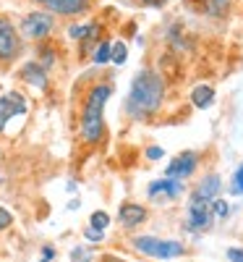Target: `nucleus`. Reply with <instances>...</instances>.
Here are the masks:
<instances>
[{
    "instance_id": "6ab92c4d",
    "label": "nucleus",
    "mask_w": 243,
    "mask_h": 262,
    "mask_svg": "<svg viewBox=\"0 0 243 262\" xmlns=\"http://www.w3.org/2000/svg\"><path fill=\"white\" fill-rule=\"evenodd\" d=\"M92 228H100V231H105L107 226H110V215L107 212H102V210H97V212H92Z\"/></svg>"
},
{
    "instance_id": "20e7f679",
    "label": "nucleus",
    "mask_w": 243,
    "mask_h": 262,
    "mask_svg": "<svg viewBox=\"0 0 243 262\" xmlns=\"http://www.w3.org/2000/svg\"><path fill=\"white\" fill-rule=\"evenodd\" d=\"M21 53V37L13 27V21L0 16V63H11Z\"/></svg>"
},
{
    "instance_id": "a878e982",
    "label": "nucleus",
    "mask_w": 243,
    "mask_h": 262,
    "mask_svg": "<svg viewBox=\"0 0 243 262\" xmlns=\"http://www.w3.org/2000/svg\"><path fill=\"white\" fill-rule=\"evenodd\" d=\"M50 259H55V249H53V247H45V249H42L39 262H50Z\"/></svg>"
},
{
    "instance_id": "393cba45",
    "label": "nucleus",
    "mask_w": 243,
    "mask_h": 262,
    "mask_svg": "<svg viewBox=\"0 0 243 262\" xmlns=\"http://www.w3.org/2000/svg\"><path fill=\"white\" fill-rule=\"evenodd\" d=\"M162 155H165L162 147H149V149H147V158H149V160H160Z\"/></svg>"
},
{
    "instance_id": "7ed1b4c3",
    "label": "nucleus",
    "mask_w": 243,
    "mask_h": 262,
    "mask_svg": "<svg viewBox=\"0 0 243 262\" xmlns=\"http://www.w3.org/2000/svg\"><path fill=\"white\" fill-rule=\"evenodd\" d=\"M134 247L154 259H175V257H183L186 247L181 242H170V238H157V236H136L134 238Z\"/></svg>"
},
{
    "instance_id": "dca6fc26",
    "label": "nucleus",
    "mask_w": 243,
    "mask_h": 262,
    "mask_svg": "<svg viewBox=\"0 0 243 262\" xmlns=\"http://www.w3.org/2000/svg\"><path fill=\"white\" fill-rule=\"evenodd\" d=\"M128 58V48L123 45V42H115V45H110V60H113L115 66H123Z\"/></svg>"
},
{
    "instance_id": "f3484780",
    "label": "nucleus",
    "mask_w": 243,
    "mask_h": 262,
    "mask_svg": "<svg viewBox=\"0 0 243 262\" xmlns=\"http://www.w3.org/2000/svg\"><path fill=\"white\" fill-rule=\"evenodd\" d=\"M209 212H212V217H217V221H220V217L225 221V217L230 215V205H228L225 200H212V205H209Z\"/></svg>"
},
{
    "instance_id": "f8f14e48",
    "label": "nucleus",
    "mask_w": 243,
    "mask_h": 262,
    "mask_svg": "<svg viewBox=\"0 0 243 262\" xmlns=\"http://www.w3.org/2000/svg\"><path fill=\"white\" fill-rule=\"evenodd\" d=\"M118 221H120L123 228H136L139 223L147 221V210L141 205H123L118 210Z\"/></svg>"
},
{
    "instance_id": "2eb2a0df",
    "label": "nucleus",
    "mask_w": 243,
    "mask_h": 262,
    "mask_svg": "<svg viewBox=\"0 0 243 262\" xmlns=\"http://www.w3.org/2000/svg\"><path fill=\"white\" fill-rule=\"evenodd\" d=\"M97 34V24H76L68 29V37L71 39H86V37H92Z\"/></svg>"
},
{
    "instance_id": "0eeeda50",
    "label": "nucleus",
    "mask_w": 243,
    "mask_h": 262,
    "mask_svg": "<svg viewBox=\"0 0 243 262\" xmlns=\"http://www.w3.org/2000/svg\"><path fill=\"white\" fill-rule=\"evenodd\" d=\"M196 165H199V155L196 152H181L178 158H173V163L165 168V176L167 179H178V181H183V179H188L191 173L196 170Z\"/></svg>"
},
{
    "instance_id": "4468645a",
    "label": "nucleus",
    "mask_w": 243,
    "mask_h": 262,
    "mask_svg": "<svg viewBox=\"0 0 243 262\" xmlns=\"http://www.w3.org/2000/svg\"><path fill=\"white\" fill-rule=\"evenodd\" d=\"M191 102L196 105V107H209L212 102H214V90L209 84H199L196 90L191 92Z\"/></svg>"
},
{
    "instance_id": "9b49d317",
    "label": "nucleus",
    "mask_w": 243,
    "mask_h": 262,
    "mask_svg": "<svg viewBox=\"0 0 243 262\" xmlns=\"http://www.w3.org/2000/svg\"><path fill=\"white\" fill-rule=\"evenodd\" d=\"M21 79L32 86H37V90H45L47 86V71H45V66L37 63V60H29L24 69H21Z\"/></svg>"
},
{
    "instance_id": "f03ea898",
    "label": "nucleus",
    "mask_w": 243,
    "mask_h": 262,
    "mask_svg": "<svg viewBox=\"0 0 243 262\" xmlns=\"http://www.w3.org/2000/svg\"><path fill=\"white\" fill-rule=\"evenodd\" d=\"M113 95V86L110 84H97L89 90L84 102V113H81V137L94 144L102 139V131H105V102Z\"/></svg>"
},
{
    "instance_id": "5701e85b",
    "label": "nucleus",
    "mask_w": 243,
    "mask_h": 262,
    "mask_svg": "<svg viewBox=\"0 0 243 262\" xmlns=\"http://www.w3.org/2000/svg\"><path fill=\"white\" fill-rule=\"evenodd\" d=\"M228 259L230 262H243V249L240 247H230L228 249Z\"/></svg>"
},
{
    "instance_id": "1a4fd4ad",
    "label": "nucleus",
    "mask_w": 243,
    "mask_h": 262,
    "mask_svg": "<svg viewBox=\"0 0 243 262\" xmlns=\"http://www.w3.org/2000/svg\"><path fill=\"white\" fill-rule=\"evenodd\" d=\"M34 3L45 6L47 11L60 16H79L89 8V0H34Z\"/></svg>"
},
{
    "instance_id": "b1692460",
    "label": "nucleus",
    "mask_w": 243,
    "mask_h": 262,
    "mask_svg": "<svg viewBox=\"0 0 243 262\" xmlns=\"http://www.w3.org/2000/svg\"><path fill=\"white\" fill-rule=\"evenodd\" d=\"M84 236L89 238V242H102V236H105V233H102L100 228H86V231H84Z\"/></svg>"
},
{
    "instance_id": "f257e3e1",
    "label": "nucleus",
    "mask_w": 243,
    "mask_h": 262,
    "mask_svg": "<svg viewBox=\"0 0 243 262\" xmlns=\"http://www.w3.org/2000/svg\"><path fill=\"white\" fill-rule=\"evenodd\" d=\"M162 97H165V81L157 71H139L131 81V90H128V97H126V113L131 118H147L152 113L160 111L162 105Z\"/></svg>"
},
{
    "instance_id": "412c9836",
    "label": "nucleus",
    "mask_w": 243,
    "mask_h": 262,
    "mask_svg": "<svg viewBox=\"0 0 243 262\" xmlns=\"http://www.w3.org/2000/svg\"><path fill=\"white\" fill-rule=\"evenodd\" d=\"M233 194H243V165L235 170V176H233V186H230Z\"/></svg>"
},
{
    "instance_id": "a211bd4d",
    "label": "nucleus",
    "mask_w": 243,
    "mask_h": 262,
    "mask_svg": "<svg viewBox=\"0 0 243 262\" xmlns=\"http://www.w3.org/2000/svg\"><path fill=\"white\" fill-rule=\"evenodd\" d=\"M228 3H230V0H204V8H207L209 16H223Z\"/></svg>"
},
{
    "instance_id": "9d476101",
    "label": "nucleus",
    "mask_w": 243,
    "mask_h": 262,
    "mask_svg": "<svg viewBox=\"0 0 243 262\" xmlns=\"http://www.w3.org/2000/svg\"><path fill=\"white\" fill-rule=\"evenodd\" d=\"M186 191V186L178 181V179H160V181H152L147 194L152 196H167V200H178V196Z\"/></svg>"
},
{
    "instance_id": "423d86ee",
    "label": "nucleus",
    "mask_w": 243,
    "mask_h": 262,
    "mask_svg": "<svg viewBox=\"0 0 243 262\" xmlns=\"http://www.w3.org/2000/svg\"><path fill=\"white\" fill-rule=\"evenodd\" d=\"M212 221H214V217L209 212V202L202 200V196L193 191L191 202H188V223H186V228L188 231H204V228H209Z\"/></svg>"
},
{
    "instance_id": "6e6552de",
    "label": "nucleus",
    "mask_w": 243,
    "mask_h": 262,
    "mask_svg": "<svg viewBox=\"0 0 243 262\" xmlns=\"http://www.w3.org/2000/svg\"><path fill=\"white\" fill-rule=\"evenodd\" d=\"M27 113V102L18 92H8L6 97H0V131L13 116H24Z\"/></svg>"
},
{
    "instance_id": "39448f33",
    "label": "nucleus",
    "mask_w": 243,
    "mask_h": 262,
    "mask_svg": "<svg viewBox=\"0 0 243 262\" xmlns=\"http://www.w3.org/2000/svg\"><path fill=\"white\" fill-rule=\"evenodd\" d=\"M55 27V21L47 11H34V13H27L24 21H21V34L27 39H45Z\"/></svg>"
},
{
    "instance_id": "aec40b11",
    "label": "nucleus",
    "mask_w": 243,
    "mask_h": 262,
    "mask_svg": "<svg viewBox=\"0 0 243 262\" xmlns=\"http://www.w3.org/2000/svg\"><path fill=\"white\" fill-rule=\"evenodd\" d=\"M97 66H102V63H107L110 60V42H102V45L94 50V58H92Z\"/></svg>"
},
{
    "instance_id": "4be33fe9",
    "label": "nucleus",
    "mask_w": 243,
    "mask_h": 262,
    "mask_svg": "<svg viewBox=\"0 0 243 262\" xmlns=\"http://www.w3.org/2000/svg\"><path fill=\"white\" fill-rule=\"evenodd\" d=\"M11 223H13V215H11L6 207H0V231H6Z\"/></svg>"
},
{
    "instance_id": "ddd939ff",
    "label": "nucleus",
    "mask_w": 243,
    "mask_h": 262,
    "mask_svg": "<svg viewBox=\"0 0 243 262\" xmlns=\"http://www.w3.org/2000/svg\"><path fill=\"white\" fill-rule=\"evenodd\" d=\"M223 189V179L217 176V173H209V176H204L202 179V184L196 186V194L202 196V200H207V202H212L214 196H217V191Z\"/></svg>"
}]
</instances>
